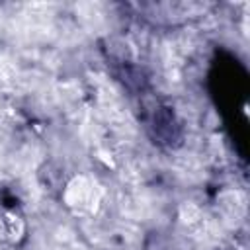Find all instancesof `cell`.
Instances as JSON below:
<instances>
[{"instance_id": "6da1fadb", "label": "cell", "mask_w": 250, "mask_h": 250, "mask_svg": "<svg viewBox=\"0 0 250 250\" xmlns=\"http://www.w3.org/2000/svg\"><path fill=\"white\" fill-rule=\"evenodd\" d=\"M62 199L68 207H74V209H82V207L90 205V201L94 199L92 182L86 176H74L66 184V188L62 191Z\"/></svg>"}, {"instance_id": "7a4b0ae2", "label": "cell", "mask_w": 250, "mask_h": 250, "mask_svg": "<svg viewBox=\"0 0 250 250\" xmlns=\"http://www.w3.org/2000/svg\"><path fill=\"white\" fill-rule=\"evenodd\" d=\"M8 234H10V238H14V240H18L20 236H21V232H23V223H21V219L20 217H14V215H8Z\"/></svg>"}]
</instances>
